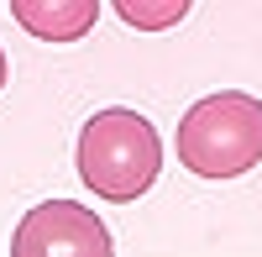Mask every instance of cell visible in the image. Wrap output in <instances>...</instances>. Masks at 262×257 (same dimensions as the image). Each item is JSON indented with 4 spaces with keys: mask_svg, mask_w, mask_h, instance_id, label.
Returning <instances> with one entry per match:
<instances>
[{
    "mask_svg": "<svg viewBox=\"0 0 262 257\" xmlns=\"http://www.w3.org/2000/svg\"><path fill=\"white\" fill-rule=\"evenodd\" d=\"M11 16L27 27V37H42V42H79L84 32L95 27L100 0H16Z\"/></svg>",
    "mask_w": 262,
    "mask_h": 257,
    "instance_id": "cell-4",
    "label": "cell"
},
{
    "mask_svg": "<svg viewBox=\"0 0 262 257\" xmlns=\"http://www.w3.org/2000/svg\"><path fill=\"white\" fill-rule=\"evenodd\" d=\"M189 11V0H163V6H142V0H116V16H126L131 27H142V32H163L173 27Z\"/></svg>",
    "mask_w": 262,
    "mask_h": 257,
    "instance_id": "cell-5",
    "label": "cell"
},
{
    "mask_svg": "<svg viewBox=\"0 0 262 257\" xmlns=\"http://www.w3.org/2000/svg\"><path fill=\"white\" fill-rule=\"evenodd\" d=\"M11 257H116V242L90 205L42 200L16 221Z\"/></svg>",
    "mask_w": 262,
    "mask_h": 257,
    "instance_id": "cell-3",
    "label": "cell"
},
{
    "mask_svg": "<svg viewBox=\"0 0 262 257\" xmlns=\"http://www.w3.org/2000/svg\"><path fill=\"white\" fill-rule=\"evenodd\" d=\"M79 179L90 195L111 200V205H131L142 200L163 174V142L158 126L147 116L111 105V111H95L79 132Z\"/></svg>",
    "mask_w": 262,
    "mask_h": 257,
    "instance_id": "cell-1",
    "label": "cell"
},
{
    "mask_svg": "<svg viewBox=\"0 0 262 257\" xmlns=\"http://www.w3.org/2000/svg\"><path fill=\"white\" fill-rule=\"evenodd\" d=\"M179 158L200 179H242L262 163V100L247 90H215L179 121Z\"/></svg>",
    "mask_w": 262,
    "mask_h": 257,
    "instance_id": "cell-2",
    "label": "cell"
},
{
    "mask_svg": "<svg viewBox=\"0 0 262 257\" xmlns=\"http://www.w3.org/2000/svg\"><path fill=\"white\" fill-rule=\"evenodd\" d=\"M0 90H6V53H0Z\"/></svg>",
    "mask_w": 262,
    "mask_h": 257,
    "instance_id": "cell-6",
    "label": "cell"
}]
</instances>
